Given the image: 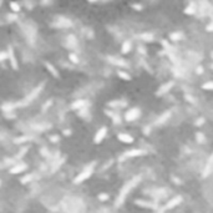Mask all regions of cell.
<instances>
[{
	"label": "cell",
	"instance_id": "cell-23",
	"mask_svg": "<svg viewBox=\"0 0 213 213\" xmlns=\"http://www.w3.org/2000/svg\"><path fill=\"white\" fill-rule=\"evenodd\" d=\"M141 37L143 40H146V41H151V40H153V35L152 34H142Z\"/></svg>",
	"mask_w": 213,
	"mask_h": 213
},
{
	"label": "cell",
	"instance_id": "cell-9",
	"mask_svg": "<svg viewBox=\"0 0 213 213\" xmlns=\"http://www.w3.org/2000/svg\"><path fill=\"white\" fill-rule=\"evenodd\" d=\"M117 137H118L120 141H121V142H125V143H132V142H134V137L130 136V135H127V134H120Z\"/></svg>",
	"mask_w": 213,
	"mask_h": 213
},
{
	"label": "cell",
	"instance_id": "cell-15",
	"mask_svg": "<svg viewBox=\"0 0 213 213\" xmlns=\"http://www.w3.org/2000/svg\"><path fill=\"white\" fill-rule=\"evenodd\" d=\"M46 68H47V70L50 71V74H52L55 77H59V72H58V70L55 69V66H52L51 64H49V62H46Z\"/></svg>",
	"mask_w": 213,
	"mask_h": 213
},
{
	"label": "cell",
	"instance_id": "cell-6",
	"mask_svg": "<svg viewBox=\"0 0 213 213\" xmlns=\"http://www.w3.org/2000/svg\"><path fill=\"white\" fill-rule=\"evenodd\" d=\"M146 152L143 150H130V151L125 152L122 157H137V156H142Z\"/></svg>",
	"mask_w": 213,
	"mask_h": 213
},
{
	"label": "cell",
	"instance_id": "cell-25",
	"mask_svg": "<svg viewBox=\"0 0 213 213\" xmlns=\"http://www.w3.org/2000/svg\"><path fill=\"white\" fill-rule=\"evenodd\" d=\"M14 109V105H11V103H5V105H3V110H5V111H10V110H12Z\"/></svg>",
	"mask_w": 213,
	"mask_h": 213
},
{
	"label": "cell",
	"instance_id": "cell-19",
	"mask_svg": "<svg viewBox=\"0 0 213 213\" xmlns=\"http://www.w3.org/2000/svg\"><path fill=\"white\" fill-rule=\"evenodd\" d=\"M118 76L121 77V79H124V80H126V81L131 80V76H130V75H128L126 71H121V70H120V71H118Z\"/></svg>",
	"mask_w": 213,
	"mask_h": 213
},
{
	"label": "cell",
	"instance_id": "cell-2",
	"mask_svg": "<svg viewBox=\"0 0 213 213\" xmlns=\"http://www.w3.org/2000/svg\"><path fill=\"white\" fill-rule=\"evenodd\" d=\"M91 175H92V168H91V167H87V168H85L80 175L76 176V178L74 180V182H75V183H81V182H84L85 180H87Z\"/></svg>",
	"mask_w": 213,
	"mask_h": 213
},
{
	"label": "cell",
	"instance_id": "cell-17",
	"mask_svg": "<svg viewBox=\"0 0 213 213\" xmlns=\"http://www.w3.org/2000/svg\"><path fill=\"white\" fill-rule=\"evenodd\" d=\"M130 50H131V41L130 40H126L122 44V52L124 54H127V52H130Z\"/></svg>",
	"mask_w": 213,
	"mask_h": 213
},
{
	"label": "cell",
	"instance_id": "cell-32",
	"mask_svg": "<svg viewBox=\"0 0 213 213\" xmlns=\"http://www.w3.org/2000/svg\"><path fill=\"white\" fill-rule=\"evenodd\" d=\"M197 137L199 138V140H198L199 142H202V141H204V136H202L201 134H198V135H197Z\"/></svg>",
	"mask_w": 213,
	"mask_h": 213
},
{
	"label": "cell",
	"instance_id": "cell-5",
	"mask_svg": "<svg viewBox=\"0 0 213 213\" xmlns=\"http://www.w3.org/2000/svg\"><path fill=\"white\" fill-rule=\"evenodd\" d=\"M8 56L10 59V64L12 68H14V70H18V61H16V58L14 55V51H12L11 46H9V49H8Z\"/></svg>",
	"mask_w": 213,
	"mask_h": 213
},
{
	"label": "cell",
	"instance_id": "cell-14",
	"mask_svg": "<svg viewBox=\"0 0 213 213\" xmlns=\"http://www.w3.org/2000/svg\"><path fill=\"white\" fill-rule=\"evenodd\" d=\"M136 204H138V206H141V207H146V208H153L155 207V204L153 203H151V202H147V201H136Z\"/></svg>",
	"mask_w": 213,
	"mask_h": 213
},
{
	"label": "cell",
	"instance_id": "cell-20",
	"mask_svg": "<svg viewBox=\"0 0 213 213\" xmlns=\"http://www.w3.org/2000/svg\"><path fill=\"white\" fill-rule=\"evenodd\" d=\"M41 87H43V85H40L37 89H35V91H33V92H31V95H30L28 99H26V100H28V101H31V99H33V97H35V96L39 94V92H40V89H41Z\"/></svg>",
	"mask_w": 213,
	"mask_h": 213
},
{
	"label": "cell",
	"instance_id": "cell-21",
	"mask_svg": "<svg viewBox=\"0 0 213 213\" xmlns=\"http://www.w3.org/2000/svg\"><path fill=\"white\" fill-rule=\"evenodd\" d=\"M10 8H11L12 11H15V12H18L20 10V5L18 3H10Z\"/></svg>",
	"mask_w": 213,
	"mask_h": 213
},
{
	"label": "cell",
	"instance_id": "cell-10",
	"mask_svg": "<svg viewBox=\"0 0 213 213\" xmlns=\"http://www.w3.org/2000/svg\"><path fill=\"white\" fill-rule=\"evenodd\" d=\"M26 168V165L25 163H20V165H16V166H14L11 169H10V173H20V172H23L24 169Z\"/></svg>",
	"mask_w": 213,
	"mask_h": 213
},
{
	"label": "cell",
	"instance_id": "cell-33",
	"mask_svg": "<svg viewBox=\"0 0 213 213\" xmlns=\"http://www.w3.org/2000/svg\"><path fill=\"white\" fill-rule=\"evenodd\" d=\"M207 30H208V31H212V24H209V25L207 26Z\"/></svg>",
	"mask_w": 213,
	"mask_h": 213
},
{
	"label": "cell",
	"instance_id": "cell-26",
	"mask_svg": "<svg viewBox=\"0 0 213 213\" xmlns=\"http://www.w3.org/2000/svg\"><path fill=\"white\" fill-rule=\"evenodd\" d=\"M202 87H203L204 90H212V89H213V82L209 81V82H207V84H203Z\"/></svg>",
	"mask_w": 213,
	"mask_h": 213
},
{
	"label": "cell",
	"instance_id": "cell-11",
	"mask_svg": "<svg viewBox=\"0 0 213 213\" xmlns=\"http://www.w3.org/2000/svg\"><path fill=\"white\" fill-rule=\"evenodd\" d=\"M86 105H87V102H86L85 100H77V101H75V102L71 105V107L75 109V110H77V109H84Z\"/></svg>",
	"mask_w": 213,
	"mask_h": 213
},
{
	"label": "cell",
	"instance_id": "cell-29",
	"mask_svg": "<svg viewBox=\"0 0 213 213\" xmlns=\"http://www.w3.org/2000/svg\"><path fill=\"white\" fill-rule=\"evenodd\" d=\"M6 58H8V54H6L5 51H2V52H0V61H3V60H5Z\"/></svg>",
	"mask_w": 213,
	"mask_h": 213
},
{
	"label": "cell",
	"instance_id": "cell-1",
	"mask_svg": "<svg viewBox=\"0 0 213 213\" xmlns=\"http://www.w3.org/2000/svg\"><path fill=\"white\" fill-rule=\"evenodd\" d=\"M140 182V176H137V177H135V178H132L131 181H128L124 187L121 188V192H120V194H118V198H117V201H116V206H120L124 201H125V198H126V196L128 194V192L135 187V186L137 184Z\"/></svg>",
	"mask_w": 213,
	"mask_h": 213
},
{
	"label": "cell",
	"instance_id": "cell-12",
	"mask_svg": "<svg viewBox=\"0 0 213 213\" xmlns=\"http://www.w3.org/2000/svg\"><path fill=\"white\" fill-rule=\"evenodd\" d=\"M107 59L111 64H115V65H118V66H127V64L124 60H118V59H115V58H111V56H109Z\"/></svg>",
	"mask_w": 213,
	"mask_h": 213
},
{
	"label": "cell",
	"instance_id": "cell-24",
	"mask_svg": "<svg viewBox=\"0 0 213 213\" xmlns=\"http://www.w3.org/2000/svg\"><path fill=\"white\" fill-rule=\"evenodd\" d=\"M109 105H110V106H113V107H115V106H125L126 102H125V101H112V102H110Z\"/></svg>",
	"mask_w": 213,
	"mask_h": 213
},
{
	"label": "cell",
	"instance_id": "cell-18",
	"mask_svg": "<svg viewBox=\"0 0 213 213\" xmlns=\"http://www.w3.org/2000/svg\"><path fill=\"white\" fill-rule=\"evenodd\" d=\"M169 115H171L169 112H166L165 115H162V116L159 117V118L157 120V121H156V125H161V124H163V122L166 121V120H167V118L169 117Z\"/></svg>",
	"mask_w": 213,
	"mask_h": 213
},
{
	"label": "cell",
	"instance_id": "cell-16",
	"mask_svg": "<svg viewBox=\"0 0 213 213\" xmlns=\"http://www.w3.org/2000/svg\"><path fill=\"white\" fill-rule=\"evenodd\" d=\"M184 12H186V14H188V15L194 14V12H196V6H194V4H193V3H191V4H190L187 8L184 9Z\"/></svg>",
	"mask_w": 213,
	"mask_h": 213
},
{
	"label": "cell",
	"instance_id": "cell-31",
	"mask_svg": "<svg viewBox=\"0 0 213 213\" xmlns=\"http://www.w3.org/2000/svg\"><path fill=\"white\" fill-rule=\"evenodd\" d=\"M131 6L134 9H137V10H141L142 9V5L141 4H131Z\"/></svg>",
	"mask_w": 213,
	"mask_h": 213
},
{
	"label": "cell",
	"instance_id": "cell-22",
	"mask_svg": "<svg viewBox=\"0 0 213 213\" xmlns=\"http://www.w3.org/2000/svg\"><path fill=\"white\" fill-rule=\"evenodd\" d=\"M171 39L177 41V40H181L182 39V34L181 33H175V34H171Z\"/></svg>",
	"mask_w": 213,
	"mask_h": 213
},
{
	"label": "cell",
	"instance_id": "cell-8",
	"mask_svg": "<svg viewBox=\"0 0 213 213\" xmlns=\"http://www.w3.org/2000/svg\"><path fill=\"white\" fill-rule=\"evenodd\" d=\"M178 203H181V196H177L175 198H172L171 201H168V203L165 206V209H169L172 207H176Z\"/></svg>",
	"mask_w": 213,
	"mask_h": 213
},
{
	"label": "cell",
	"instance_id": "cell-13",
	"mask_svg": "<svg viewBox=\"0 0 213 213\" xmlns=\"http://www.w3.org/2000/svg\"><path fill=\"white\" fill-rule=\"evenodd\" d=\"M211 171H212V156L209 157V161H208V163H207V166L203 171V177H207L211 173Z\"/></svg>",
	"mask_w": 213,
	"mask_h": 213
},
{
	"label": "cell",
	"instance_id": "cell-30",
	"mask_svg": "<svg viewBox=\"0 0 213 213\" xmlns=\"http://www.w3.org/2000/svg\"><path fill=\"white\" fill-rule=\"evenodd\" d=\"M31 177H33L31 175H29V176H26V177H24V178H21V182H23V183H26V182H29Z\"/></svg>",
	"mask_w": 213,
	"mask_h": 213
},
{
	"label": "cell",
	"instance_id": "cell-3",
	"mask_svg": "<svg viewBox=\"0 0 213 213\" xmlns=\"http://www.w3.org/2000/svg\"><path fill=\"white\" fill-rule=\"evenodd\" d=\"M138 116H140V110L138 109H131L126 112L125 118L127 120V121H134V120H136Z\"/></svg>",
	"mask_w": 213,
	"mask_h": 213
},
{
	"label": "cell",
	"instance_id": "cell-28",
	"mask_svg": "<svg viewBox=\"0 0 213 213\" xmlns=\"http://www.w3.org/2000/svg\"><path fill=\"white\" fill-rule=\"evenodd\" d=\"M70 60H71L72 62H75V64L79 62V59H77V56H76L75 54H70Z\"/></svg>",
	"mask_w": 213,
	"mask_h": 213
},
{
	"label": "cell",
	"instance_id": "cell-7",
	"mask_svg": "<svg viewBox=\"0 0 213 213\" xmlns=\"http://www.w3.org/2000/svg\"><path fill=\"white\" fill-rule=\"evenodd\" d=\"M175 85V82L173 81H169V82H167V84H165V85H162L161 87L158 89V91H157V95H162V94H165V92H167V91H169V89Z\"/></svg>",
	"mask_w": 213,
	"mask_h": 213
},
{
	"label": "cell",
	"instance_id": "cell-27",
	"mask_svg": "<svg viewBox=\"0 0 213 213\" xmlns=\"http://www.w3.org/2000/svg\"><path fill=\"white\" fill-rule=\"evenodd\" d=\"M99 198H100V201H107V199H109V194L101 193V194H99Z\"/></svg>",
	"mask_w": 213,
	"mask_h": 213
},
{
	"label": "cell",
	"instance_id": "cell-4",
	"mask_svg": "<svg viewBox=\"0 0 213 213\" xmlns=\"http://www.w3.org/2000/svg\"><path fill=\"white\" fill-rule=\"evenodd\" d=\"M106 132H107V128L106 127H101L97 132H96V135H95V138H94V141H95V143H100L103 138H105V136H106Z\"/></svg>",
	"mask_w": 213,
	"mask_h": 213
}]
</instances>
